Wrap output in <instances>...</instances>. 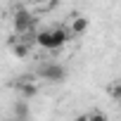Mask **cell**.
Here are the masks:
<instances>
[{
  "instance_id": "1",
  "label": "cell",
  "mask_w": 121,
  "mask_h": 121,
  "mask_svg": "<svg viewBox=\"0 0 121 121\" xmlns=\"http://www.w3.org/2000/svg\"><path fill=\"white\" fill-rule=\"evenodd\" d=\"M38 76H40V78H45V81H52V83H57V81H64V76H67V69H64L62 64L52 62V64H45V67L38 71Z\"/></svg>"
},
{
  "instance_id": "12",
  "label": "cell",
  "mask_w": 121,
  "mask_h": 121,
  "mask_svg": "<svg viewBox=\"0 0 121 121\" xmlns=\"http://www.w3.org/2000/svg\"><path fill=\"white\" fill-rule=\"evenodd\" d=\"M17 121H26V119H17Z\"/></svg>"
},
{
  "instance_id": "11",
  "label": "cell",
  "mask_w": 121,
  "mask_h": 121,
  "mask_svg": "<svg viewBox=\"0 0 121 121\" xmlns=\"http://www.w3.org/2000/svg\"><path fill=\"white\" fill-rule=\"evenodd\" d=\"M74 121H90V119H88V114H81V116H76Z\"/></svg>"
},
{
  "instance_id": "5",
  "label": "cell",
  "mask_w": 121,
  "mask_h": 121,
  "mask_svg": "<svg viewBox=\"0 0 121 121\" xmlns=\"http://www.w3.org/2000/svg\"><path fill=\"white\" fill-rule=\"evenodd\" d=\"M19 93L24 95V97H36L38 95V83H33V81H19Z\"/></svg>"
},
{
  "instance_id": "10",
  "label": "cell",
  "mask_w": 121,
  "mask_h": 121,
  "mask_svg": "<svg viewBox=\"0 0 121 121\" xmlns=\"http://www.w3.org/2000/svg\"><path fill=\"white\" fill-rule=\"evenodd\" d=\"M33 3H38V7H52L55 0H33Z\"/></svg>"
},
{
  "instance_id": "4",
  "label": "cell",
  "mask_w": 121,
  "mask_h": 121,
  "mask_svg": "<svg viewBox=\"0 0 121 121\" xmlns=\"http://www.w3.org/2000/svg\"><path fill=\"white\" fill-rule=\"evenodd\" d=\"M69 31H71L74 36H83V33L88 31V19L76 14V17H74V22H71V29H69Z\"/></svg>"
},
{
  "instance_id": "7",
  "label": "cell",
  "mask_w": 121,
  "mask_h": 121,
  "mask_svg": "<svg viewBox=\"0 0 121 121\" xmlns=\"http://www.w3.org/2000/svg\"><path fill=\"white\" fill-rule=\"evenodd\" d=\"M26 55H29V45H26V43H22V45H14V57L24 59Z\"/></svg>"
},
{
  "instance_id": "2",
  "label": "cell",
  "mask_w": 121,
  "mask_h": 121,
  "mask_svg": "<svg viewBox=\"0 0 121 121\" xmlns=\"http://www.w3.org/2000/svg\"><path fill=\"white\" fill-rule=\"evenodd\" d=\"M36 43L38 48L43 50H59V43H57V36H55V29H48V31H40L36 36Z\"/></svg>"
},
{
  "instance_id": "3",
  "label": "cell",
  "mask_w": 121,
  "mask_h": 121,
  "mask_svg": "<svg viewBox=\"0 0 121 121\" xmlns=\"http://www.w3.org/2000/svg\"><path fill=\"white\" fill-rule=\"evenodd\" d=\"M33 26V17L26 12V10H17V14H14V31L17 33H26L29 29Z\"/></svg>"
},
{
  "instance_id": "9",
  "label": "cell",
  "mask_w": 121,
  "mask_h": 121,
  "mask_svg": "<svg viewBox=\"0 0 121 121\" xmlns=\"http://www.w3.org/2000/svg\"><path fill=\"white\" fill-rule=\"evenodd\" d=\"M14 112H17V119H24V116H26V112H29V107H26L24 102H17Z\"/></svg>"
},
{
  "instance_id": "8",
  "label": "cell",
  "mask_w": 121,
  "mask_h": 121,
  "mask_svg": "<svg viewBox=\"0 0 121 121\" xmlns=\"http://www.w3.org/2000/svg\"><path fill=\"white\" fill-rule=\"evenodd\" d=\"M88 119H90V121H107V114H102V112L93 109V112H88Z\"/></svg>"
},
{
  "instance_id": "6",
  "label": "cell",
  "mask_w": 121,
  "mask_h": 121,
  "mask_svg": "<svg viewBox=\"0 0 121 121\" xmlns=\"http://www.w3.org/2000/svg\"><path fill=\"white\" fill-rule=\"evenodd\" d=\"M107 95H109L112 100H121V81L107 83Z\"/></svg>"
}]
</instances>
